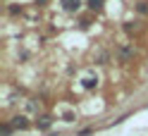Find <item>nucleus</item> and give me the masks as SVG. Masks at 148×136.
<instances>
[{
    "label": "nucleus",
    "mask_w": 148,
    "mask_h": 136,
    "mask_svg": "<svg viewBox=\"0 0 148 136\" xmlns=\"http://www.w3.org/2000/svg\"><path fill=\"white\" fill-rule=\"evenodd\" d=\"M81 7V0H64V10L67 12H77Z\"/></svg>",
    "instance_id": "obj_1"
},
{
    "label": "nucleus",
    "mask_w": 148,
    "mask_h": 136,
    "mask_svg": "<svg viewBox=\"0 0 148 136\" xmlns=\"http://www.w3.org/2000/svg\"><path fill=\"white\" fill-rule=\"evenodd\" d=\"M12 124L17 126V129H26V126H29V122H26L24 117H14V120H12Z\"/></svg>",
    "instance_id": "obj_2"
},
{
    "label": "nucleus",
    "mask_w": 148,
    "mask_h": 136,
    "mask_svg": "<svg viewBox=\"0 0 148 136\" xmlns=\"http://www.w3.org/2000/svg\"><path fill=\"white\" fill-rule=\"evenodd\" d=\"M36 124H38L41 129H48V126H50V117H38V120H36Z\"/></svg>",
    "instance_id": "obj_3"
},
{
    "label": "nucleus",
    "mask_w": 148,
    "mask_h": 136,
    "mask_svg": "<svg viewBox=\"0 0 148 136\" xmlns=\"http://www.w3.org/2000/svg\"><path fill=\"white\" fill-rule=\"evenodd\" d=\"M10 134H12L10 124H3V126H0V136H10Z\"/></svg>",
    "instance_id": "obj_4"
},
{
    "label": "nucleus",
    "mask_w": 148,
    "mask_h": 136,
    "mask_svg": "<svg viewBox=\"0 0 148 136\" xmlns=\"http://www.w3.org/2000/svg\"><path fill=\"white\" fill-rule=\"evenodd\" d=\"M100 5H103V0H88V7H91V10H98Z\"/></svg>",
    "instance_id": "obj_5"
},
{
    "label": "nucleus",
    "mask_w": 148,
    "mask_h": 136,
    "mask_svg": "<svg viewBox=\"0 0 148 136\" xmlns=\"http://www.w3.org/2000/svg\"><path fill=\"white\" fill-rule=\"evenodd\" d=\"M138 12L146 14V12H148V5H146V3H141V5H138Z\"/></svg>",
    "instance_id": "obj_6"
}]
</instances>
